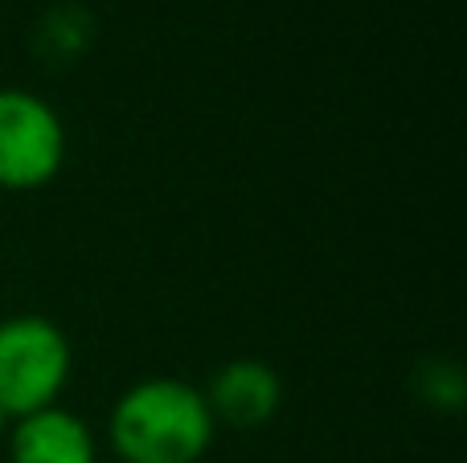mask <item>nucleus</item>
Wrapping results in <instances>:
<instances>
[{"label":"nucleus","mask_w":467,"mask_h":463,"mask_svg":"<svg viewBox=\"0 0 467 463\" xmlns=\"http://www.w3.org/2000/svg\"><path fill=\"white\" fill-rule=\"evenodd\" d=\"M213 423L202 386L185 377H144L111 406L107 439L119 463H197L213 448Z\"/></svg>","instance_id":"1"},{"label":"nucleus","mask_w":467,"mask_h":463,"mask_svg":"<svg viewBox=\"0 0 467 463\" xmlns=\"http://www.w3.org/2000/svg\"><path fill=\"white\" fill-rule=\"evenodd\" d=\"M70 374L74 349L54 320L33 312L0 320V410L8 418L57 406Z\"/></svg>","instance_id":"2"},{"label":"nucleus","mask_w":467,"mask_h":463,"mask_svg":"<svg viewBox=\"0 0 467 463\" xmlns=\"http://www.w3.org/2000/svg\"><path fill=\"white\" fill-rule=\"evenodd\" d=\"M66 123L41 95L0 87V189L37 193L66 164Z\"/></svg>","instance_id":"3"},{"label":"nucleus","mask_w":467,"mask_h":463,"mask_svg":"<svg viewBox=\"0 0 467 463\" xmlns=\"http://www.w3.org/2000/svg\"><path fill=\"white\" fill-rule=\"evenodd\" d=\"M205 406H210L213 423L234 427V431H258L266 427L283 406V382L266 361L238 357L226 361L205 386Z\"/></svg>","instance_id":"4"},{"label":"nucleus","mask_w":467,"mask_h":463,"mask_svg":"<svg viewBox=\"0 0 467 463\" xmlns=\"http://www.w3.org/2000/svg\"><path fill=\"white\" fill-rule=\"evenodd\" d=\"M5 439L8 463H99V443L90 423L66 410L62 402L13 418Z\"/></svg>","instance_id":"5"},{"label":"nucleus","mask_w":467,"mask_h":463,"mask_svg":"<svg viewBox=\"0 0 467 463\" xmlns=\"http://www.w3.org/2000/svg\"><path fill=\"white\" fill-rule=\"evenodd\" d=\"M8 423H13V418H8V415H5V410H0V435H5V431H8Z\"/></svg>","instance_id":"6"}]
</instances>
